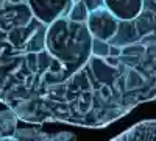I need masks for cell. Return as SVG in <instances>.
I'll list each match as a JSON object with an SVG mask.
<instances>
[{
    "label": "cell",
    "instance_id": "1",
    "mask_svg": "<svg viewBox=\"0 0 156 141\" xmlns=\"http://www.w3.org/2000/svg\"><path fill=\"white\" fill-rule=\"evenodd\" d=\"M156 99V0H0V102L20 121L103 129Z\"/></svg>",
    "mask_w": 156,
    "mask_h": 141
},
{
    "label": "cell",
    "instance_id": "2",
    "mask_svg": "<svg viewBox=\"0 0 156 141\" xmlns=\"http://www.w3.org/2000/svg\"><path fill=\"white\" fill-rule=\"evenodd\" d=\"M114 141H133V139H156V119H147L134 124L128 130L112 138Z\"/></svg>",
    "mask_w": 156,
    "mask_h": 141
},
{
    "label": "cell",
    "instance_id": "3",
    "mask_svg": "<svg viewBox=\"0 0 156 141\" xmlns=\"http://www.w3.org/2000/svg\"><path fill=\"white\" fill-rule=\"evenodd\" d=\"M76 136L69 132L47 133L41 129H16L12 139H34V141H55V139H75Z\"/></svg>",
    "mask_w": 156,
    "mask_h": 141
}]
</instances>
